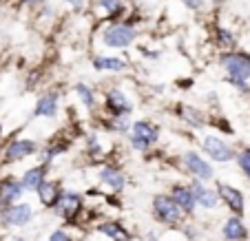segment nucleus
Returning <instances> with one entry per match:
<instances>
[{"label": "nucleus", "instance_id": "8", "mask_svg": "<svg viewBox=\"0 0 250 241\" xmlns=\"http://www.w3.org/2000/svg\"><path fill=\"white\" fill-rule=\"evenodd\" d=\"M102 113L106 118H131L133 115V102L126 98V93L120 89H109L104 93V100H102Z\"/></svg>", "mask_w": 250, "mask_h": 241}, {"label": "nucleus", "instance_id": "22", "mask_svg": "<svg viewBox=\"0 0 250 241\" xmlns=\"http://www.w3.org/2000/svg\"><path fill=\"white\" fill-rule=\"evenodd\" d=\"M222 237L226 241H246L248 239V228H246V223L241 221V217L230 215L222 226Z\"/></svg>", "mask_w": 250, "mask_h": 241}, {"label": "nucleus", "instance_id": "40", "mask_svg": "<svg viewBox=\"0 0 250 241\" xmlns=\"http://www.w3.org/2000/svg\"><path fill=\"white\" fill-rule=\"evenodd\" d=\"M0 153H2V151H0Z\"/></svg>", "mask_w": 250, "mask_h": 241}, {"label": "nucleus", "instance_id": "34", "mask_svg": "<svg viewBox=\"0 0 250 241\" xmlns=\"http://www.w3.org/2000/svg\"><path fill=\"white\" fill-rule=\"evenodd\" d=\"M64 5H69L73 11H80V9H84L86 0H64Z\"/></svg>", "mask_w": 250, "mask_h": 241}, {"label": "nucleus", "instance_id": "14", "mask_svg": "<svg viewBox=\"0 0 250 241\" xmlns=\"http://www.w3.org/2000/svg\"><path fill=\"white\" fill-rule=\"evenodd\" d=\"M173 113L177 115V120H180L182 124L195 128V131H202V128L208 124L206 113H204L202 109H197V106H193V104H186V102H177L175 109H173Z\"/></svg>", "mask_w": 250, "mask_h": 241}, {"label": "nucleus", "instance_id": "18", "mask_svg": "<svg viewBox=\"0 0 250 241\" xmlns=\"http://www.w3.org/2000/svg\"><path fill=\"white\" fill-rule=\"evenodd\" d=\"M49 170H51V166L42 164V161H38L36 166L24 170L22 175H20V184H22L24 193H36L38 186L42 184L44 180H49Z\"/></svg>", "mask_w": 250, "mask_h": 241}, {"label": "nucleus", "instance_id": "38", "mask_svg": "<svg viewBox=\"0 0 250 241\" xmlns=\"http://www.w3.org/2000/svg\"><path fill=\"white\" fill-rule=\"evenodd\" d=\"M224 0H212V5H222Z\"/></svg>", "mask_w": 250, "mask_h": 241}, {"label": "nucleus", "instance_id": "2", "mask_svg": "<svg viewBox=\"0 0 250 241\" xmlns=\"http://www.w3.org/2000/svg\"><path fill=\"white\" fill-rule=\"evenodd\" d=\"M140 38V31L131 20H113L106 22L100 31V40L104 47L109 49H128L135 44V40Z\"/></svg>", "mask_w": 250, "mask_h": 241}, {"label": "nucleus", "instance_id": "5", "mask_svg": "<svg viewBox=\"0 0 250 241\" xmlns=\"http://www.w3.org/2000/svg\"><path fill=\"white\" fill-rule=\"evenodd\" d=\"M40 151V142L33 140V137H14L7 142V146L0 153V164H18V161H24L29 157L38 155Z\"/></svg>", "mask_w": 250, "mask_h": 241}, {"label": "nucleus", "instance_id": "11", "mask_svg": "<svg viewBox=\"0 0 250 241\" xmlns=\"http://www.w3.org/2000/svg\"><path fill=\"white\" fill-rule=\"evenodd\" d=\"M31 219H33V208L24 201L11 203L7 208H0V221H2V226L22 228V226H27Z\"/></svg>", "mask_w": 250, "mask_h": 241}, {"label": "nucleus", "instance_id": "30", "mask_svg": "<svg viewBox=\"0 0 250 241\" xmlns=\"http://www.w3.org/2000/svg\"><path fill=\"white\" fill-rule=\"evenodd\" d=\"M180 2L188 11H193V14H199V11H204V7H206V0H180Z\"/></svg>", "mask_w": 250, "mask_h": 241}, {"label": "nucleus", "instance_id": "6", "mask_svg": "<svg viewBox=\"0 0 250 241\" xmlns=\"http://www.w3.org/2000/svg\"><path fill=\"white\" fill-rule=\"evenodd\" d=\"M202 151L206 155L208 161H215V164H228V161H235V146L224 140L217 133H208L202 137Z\"/></svg>", "mask_w": 250, "mask_h": 241}, {"label": "nucleus", "instance_id": "23", "mask_svg": "<svg viewBox=\"0 0 250 241\" xmlns=\"http://www.w3.org/2000/svg\"><path fill=\"white\" fill-rule=\"evenodd\" d=\"M212 40H215V47L219 51H235L237 49V36L232 29L222 27V24H215L212 29Z\"/></svg>", "mask_w": 250, "mask_h": 241}, {"label": "nucleus", "instance_id": "15", "mask_svg": "<svg viewBox=\"0 0 250 241\" xmlns=\"http://www.w3.org/2000/svg\"><path fill=\"white\" fill-rule=\"evenodd\" d=\"M60 113V93L58 91H44L38 95L33 104V118H47L53 120Z\"/></svg>", "mask_w": 250, "mask_h": 241}, {"label": "nucleus", "instance_id": "36", "mask_svg": "<svg viewBox=\"0 0 250 241\" xmlns=\"http://www.w3.org/2000/svg\"><path fill=\"white\" fill-rule=\"evenodd\" d=\"M146 241H160V239H157V237H155V235H153V232H151V235L146 237Z\"/></svg>", "mask_w": 250, "mask_h": 241}, {"label": "nucleus", "instance_id": "7", "mask_svg": "<svg viewBox=\"0 0 250 241\" xmlns=\"http://www.w3.org/2000/svg\"><path fill=\"white\" fill-rule=\"evenodd\" d=\"M182 161V168H184L186 175H190L193 180L199 181H212L215 180V168L212 164L197 151H184L180 157Z\"/></svg>", "mask_w": 250, "mask_h": 241}, {"label": "nucleus", "instance_id": "12", "mask_svg": "<svg viewBox=\"0 0 250 241\" xmlns=\"http://www.w3.org/2000/svg\"><path fill=\"white\" fill-rule=\"evenodd\" d=\"M98 180L104 188L113 190V195H120L124 190V186H126V175H124L122 166L113 164V161H106V164L98 170Z\"/></svg>", "mask_w": 250, "mask_h": 241}, {"label": "nucleus", "instance_id": "32", "mask_svg": "<svg viewBox=\"0 0 250 241\" xmlns=\"http://www.w3.org/2000/svg\"><path fill=\"white\" fill-rule=\"evenodd\" d=\"M140 56L146 58V60H160L162 53H160V51H153V49H144V47H142V49H140Z\"/></svg>", "mask_w": 250, "mask_h": 241}, {"label": "nucleus", "instance_id": "37", "mask_svg": "<svg viewBox=\"0 0 250 241\" xmlns=\"http://www.w3.org/2000/svg\"><path fill=\"white\" fill-rule=\"evenodd\" d=\"M11 241H27V239H22V237H14Z\"/></svg>", "mask_w": 250, "mask_h": 241}, {"label": "nucleus", "instance_id": "9", "mask_svg": "<svg viewBox=\"0 0 250 241\" xmlns=\"http://www.w3.org/2000/svg\"><path fill=\"white\" fill-rule=\"evenodd\" d=\"M51 210L56 215H60L62 219H66V221H73V219H78L84 213V197H82L78 190L62 188L60 197H58L56 206H53Z\"/></svg>", "mask_w": 250, "mask_h": 241}, {"label": "nucleus", "instance_id": "3", "mask_svg": "<svg viewBox=\"0 0 250 241\" xmlns=\"http://www.w3.org/2000/svg\"><path fill=\"white\" fill-rule=\"evenodd\" d=\"M219 66L226 73V80H239L248 82L250 80V53L235 49V51H222L217 58Z\"/></svg>", "mask_w": 250, "mask_h": 241}, {"label": "nucleus", "instance_id": "25", "mask_svg": "<svg viewBox=\"0 0 250 241\" xmlns=\"http://www.w3.org/2000/svg\"><path fill=\"white\" fill-rule=\"evenodd\" d=\"M98 232L109 237L111 241H131V232L122 226L120 221H102L98 223Z\"/></svg>", "mask_w": 250, "mask_h": 241}, {"label": "nucleus", "instance_id": "10", "mask_svg": "<svg viewBox=\"0 0 250 241\" xmlns=\"http://www.w3.org/2000/svg\"><path fill=\"white\" fill-rule=\"evenodd\" d=\"M215 190L219 195V201L226 203V208L230 210L235 217H244L246 213V199H244V193L235 186L226 184V181H215Z\"/></svg>", "mask_w": 250, "mask_h": 241}, {"label": "nucleus", "instance_id": "16", "mask_svg": "<svg viewBox=\"0 0 250 241\" xmlns=\"http://www.w3.org/2000/svg\"><path fill=\"white\" fill-rule=\"evenodd\" d=\"M190 190H193V197H195V203L202 206L204 210H215L219 206V195L215 188H208L206 181H199V180H193L190 177Z\"/></svg>", "mask_w": 250, "mask_h": 241}, {"label": "nucleus", "instance_id": "35", "mask_svg": "<svg viewBox=\"0 0 250 241\" xmlns=\"http://www.w3.org/2000/svg\"><path fill=\"white\" fill-rule=\"evenodd\" d=\"M177 86H180V89H184V91H188L190 86H193V80H190V78H188V80H177Z\"/></svg>", "mask_w": 250, "mask_h": 241}, {"label": "nucleus", "instance_id": "28", "mask_svg": "<svg viewBox=\"0 0 250 241\" xmlns=\"http://www.w3.org/2000/svg\"><path fill=\"white\" fill-rule=\"evenodd\" d=\"M235 161H237V166H239V170L248 177V181H250V146H244L241 151H237Z\"/></svg>", "mask_w": 250, "mask_h": 241}, {"label": "nucleus", "instance_id": "20", "mask_svg": "<svg viewBox=\"0 0 250 241\" xmlns=\"http://www.w3.org/2000/svg\"><path fill=\"white\" fill-rule=\"evenodd\" d=\"M91 66L100 73H124L128 69V62L122 60V58L102 56V53H98V56L91 58Z\"/></svg>", "mask_w": 250, "mask_h": 241}, {"label": "nucleus", "instance_id": "1", "mask_svg": "<svg viewBox=\"0 0 250 241\" xmlns=\"http://www.w3.org/2000/svg\"><path fill=\"white\" fill-rule=\"evenodd\" d=\"M160 137H162V126L148 118L131 122V131L126 133L128 146H131L133 151L142 153V155H146L155 144H160Z\"/></svg>", "mask_w": 250, "mask_h": 241}, {"label": "nucleus", "instance_id": "31", "mask_svg": "<svg viewBox=\"0 0 250 241\" xmlns=\"http://www.w3.org/2000/svg\"><path fill=\"white\" fill-rule=\"evenodd\" d=\"M47 2H51V0H18L20 7H33V9H38V7L47 5Z\"/></svg>", "mask_w": 250, "mask_h": 241}, {"label": "nucleus", "instance_id": "19", "mask_svg": "<svg viewBox=\"0 0 250 241\" xmlns=\"http://www.w3.org/2000/svg\"><path fill=\"white\" fill-rule=\"evenodd\" d=\"M168 195L173 197V201L177 203L182 208V213L186 215V217H190V215L195 213V208H197V203H195V197H193V190H190L188 184H173L168 190Z\"/></svg>", "mask_w": 250, "mask_h": 241}, {"label": "nucleus", "instance_id": "33", "mask_svg": "<svg viewBox=\"0 0 250 241\" xmlns=\"http://www.w3.org/2000/svg\"><path fill=\"white\" fill-rule=\"evenodd\" d=\"M49 241H73V239H71L64 230H53L51 235H49Z\"/></svg>", "mask_w": 250, "mask_h": 241}, {"label": "nucleus", "instance_id": "13", "mask_svg": "<svg viewBox=\"0 0 250 241\" xmlns=\"http://www.w3.org/2000/svg\"><path fill=\"white\" fill-rule=\"evenodd\" d=\"M24 195V188L20 184V177H16L14 173L0 177V208H7L11 203H18Z\"/></svg>", "mask_w": 250, "mask_h": 241}, {"label": "nucleus", "instance_id": "27", "mask_svg": "<svg viewBox=\"0 0 250 241\" xmlns=\"http://www.w3.org/2000/svg\"><path fill=\"white\" fill-rule=\"evenodd\" d=\"M73 93L80 98V102L84 104V109H89L91 113H93V111H98V98H95V91L91 89L89 84H84V82L73 84Z\"/></svg>", "mask_w": 250, "mask_h": 241}, {"label": "nucleus", "instance_id": "21", "mask_svg": "<svg viewBox=\"0 0 250 241\" xmlns=\"http://www.w3.org/2000/svg\"><path fill=\"white\" fill-rule=\"evenodd\" d=\"M60 193H62V184L58 180H44L42 184L38 186V190H36V195H38V199H40V203H42L44 208H49L51 210L53 206H56V201H58V197H60Z\"/></svg>", "mask_w": 250, "mask_h": 241}, {"label": "nucleus", "instance_id": "17", "mask_svg": "<svg viewBox=\"0 0 250 241\" xmlns=\"http://www.w3.org/2000/svg\"><path fill=\"white\" fill-rule=\"evenodd\" d=\"M71 140H73V137H62V135H58V137H51V140H49L44 146L40 144V151H38L40 161H42V164H49V166H51L56 157H60L62 153H66V151L71 148Z\"/></svg>", "mask_w": 250, "mask_h": 241}, {"label": "nucleus", "instance_id": "24", "mask_svg": "<svg viewBox=\"0 0 250 241\" xmlns=\"http://www.w3.org/2000/svg\"><path fill=\"white\" fill-rule=\"evenodd\" d=\"M100 11L104 14V18L113 22V20H124L122 16L126 14V5H124V0H95L93 2Z\"/></svg>", "mask_w": 250, "mask_h": 241}, {"label": "nucleus", "instance_id": "26", "mask_svg": "<svg viewBox=\"0 0 250 241\" xmlns=\"http://www.w3.org/2000/svg\"><path fill=\"white\" fill-rule=\"evenodd\" d=\"M100 126L106 133H118V135H126L131 131V118H106L104 115L100 120Z\"/></svg>", "mask_w": 250, "mask_h": 241}, {"label": "nucleus", "instance_id": "39", "mask_svg": "<svg viewBox=\"0 0 250 241\" xmlns=\"http://www.w3.org/2000/svg\"><path fill=\"white\" fill-rule=\"evenodd\" d=\"M7 2H11V0H0V7H2V5H7Z\"/></svg>", "mask_w": 250, "mask_h": 241}, {"label": "nucleus", "instance_id": "29", "mask_svg": "<svg viewBox=\"0 0 250 241\" xmlns=\"http://www.w3.org/2000/svg\"><path fill=\"white\" fill-rule=\"evenodd\" d=\"M86 148H89L91 157L102 155V144H100V137L98 135H89V137H86Z\"/></svg>", "mask_w": 250, "mask_h": 241}, {"label": "nucleus", "instance_id": "4", "mask_svg": "<svg viewBox=\"0 0 250 241\" xmlns=\"http://www.w3.org/2000/svg\"><path fill=\"white\" fill-rule=\"evenodd\" d=\"M151 210L155 221L164 223L168 228H180L186 219V215L182 213V208L173 201V197L168 193H157L151 201Z\"/></svg>", "mask_w": 250, "mask_h": 241}]
</instances>
